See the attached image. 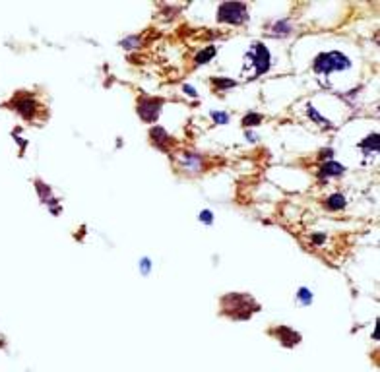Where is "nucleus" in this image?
<instances>
[{
    "label": "nucleus",
    "instance_id": "f257e3e1",
    "mask_svg": "<svg viewBox=\"0 0 380 372\" xmlns=\"http://www.w3.org/2000/svg\"><path fill=\"white\" fill-rule=\"evenodd\" d=\"M260 308V305L254 301L251 295H239V293H231L225 295L221 299V310L223 314L231 316L235 320H246Z\"/></svg>",
    "mask_w": 380,
    "mask_h": 372
},
{
    "label": "nucleus",
    "instance_id": "f03ea898",
    "mask_svg": "<svg viewBox=\"0 0 380 372\" xmlns=\"http://www.w3.org/2000/svg\"><path fill=\"white\" fill-rule=\"evenodd\" d=\"M351 66L349 58H346L342 53H324L314 60V70L318 74H330L334 70H347Z\"/></svg>",
    "mask_w": 380,
    "mask_h": 372
},
{
    "label": "nucleus",
    "instance_id": "7ed1b4c3",
    "mask_svg": "<svg viewBox=\"0 0 380 372\" xmlns=\"http://www.w3.org/2000/svg\"><path fill=\"white\" fill-rule=\"evenodd\" d=\"M249 18L246 4L242 2H223L218 10V20L225 23H242Z\"/></svg>",
    "mask_w": 380,
    "mask_h": 372
},
{
    "label": "nucleus",
    "instance_id": "20e7f679",
    "mask_svg": "<svg viewBox=\"0 0 380 372\" xmlns=\"http://www.w3.org/2000/svg\"><path fill=\"white\" fill-rule=\"evenodd\" d=\"M249 57H251V60L254 62V66H256V76H260V74L268 72V68H270V53H268L266 45L256 43V45L253 47V51L249 53Z\"/></svg>",
    "mask_w": 380,
    "mask_h": 372
},
{
    "label": "nucleus",
    "instance_id": "39448f33",
    "mask_svg": "<svg viewBox=\"0 0 380 372\" xmlns=\"http://www.w3.org/2000/svg\"><path fill=\"white\" fill-rule=\"evenodd\" d=\"M160 111H162V99H140L138 114L142 121H146V123L157 121Z\"/></svg>",
    "mask_w": 380,
    "mask_h": 372
},
{
    "label": "nucleus",
    "instance_id": "423d86ee",
    "mask_svg": "<svg viewBox=\"0 0 380 372\" xmlns=\"http://www.w3.org/2000/svg\"><path fill=\"white\" fill-rule=\"evenodd\" d=\"M14 109L18 111V113L22 114L23 119H34L35 113H37V101H35L34 97H14Z\"/></svg>",
    "mask_w": 380,
    "mask_h": 372
},
{
    "label": "nucleus",
    "instance_id": "0eeeda50",
    "mask_svg": "<svg viewBox=\"0 0 380 372\" xmlns=\"http://www.w3.org/2000/svg\"><path fill=\"white\" fill-rule=\"evenodd\" d=\"M276 336L279 338V341H281L283 345H288V347H293V345H297L301 341L299 334L293 332V330H289V327H279V330H276Z\"/></svg>",
    "mask_w": 380,
    "mask_h": 372
},
{
    "label": "nucleus",
    "instance_id": "6e6552de",
    "mask_svg": "<svg viewBox=\"0 0 380 372\" xmlns=\"http://www.w3.org/2000/svg\"><path fill=\"white\" fill-rule=\"evenodd\" d=\"M151 140H153L155 146L165 149V147H167V142H169V134L163 130L162 126H155V128H151Z\"/></svg>",
    "mask_w": 380,
    "mask_h": 372
},
{
    "label": "nucleus",
    "instance_id": "1a4fd4ad",
    "mask_svg": "<svg viewBox=\"0 0 380 372\" xmlns=\"http://www.w3.org/2000/svg\"><path fill=\"white\" fill-rule=\"evenodd\" d=\"M346 171L344 165H340V163H328V165H324L322 171H320V175L322 177H338V175H342Z\"/></svg>",
    "mask_w": 380,
    "mask_h": 372
},
{
    "label": "nucleus",
    "instance_id": "9d476101",
    "mask_svg": "<svg viewBox=\"0 0 380 372\" xmlns=\"http://www.w3.org/2000/svg\"><path fill=\"white\" fill-rule=\"evenodd\" d=\"M35 184H37V190H39V194H41V200L47 202V206H55V203H57V200L51 196V188H49V186H45L41 181H37Z\"/></svg>",
    "mask_w": 380,
    "mask_h": 372
},
{
    "label": "nucleus",
    "instance_id": "9b49d317",
    "mask_svg": "<svg viewBox=\"0 0 380 372\" xmlns=\"http://www.w3.org/2000/svg\"><path fill=\"white\" fill-rule=\"evenodd\" d=\"M216 57V47H207L206 51H202V53H198L194 58L196 64H206L210 58Z\"/></svg>",
    "mask_w": 380,
    "mask_h": 372
},
{
    "label": "nucleus",
    "instance_id": "f8f14e48",
    "mask_svg": "<svg viewBox=\"0 0 380 372\" xmlns=\"http://www.w3.org/2000/svg\"><path fill=\"white\" fill-rule=\"evenodd\" d=\"M181 161L185 163L186 169L192 171V173H196V171H198V167H200V161H202V159L198 158V156H183V158H181Z\"/></svg>",
    "mask_w": 380,
    "mask_h": 372
},
{
    "label": "nucleus",
    "instance_id": "ddd939ff",
    "mask_svg": "<svg viewBox=\"0 0 380 372\" xmlns=\"http://www.w3.org/2000/svg\"><path fill=\"white\" fill-rule=\"evenodd\" d=\"M328 208L330 210H340V208H344L346 206V198L342 196V194H334V196H330L328 198Z\"/></svg>",
    "mask_w": 380,
    "mask_h": 372
},
{
    "label": "nucleus",
    "instance_id": "4468645a",
    "mask_svg": "<svg viewBox=\"0 0 380 372\" xmlns=\"http://www.w3.org/2000/svg\"><path fill=\"white\" fill-rule=\"evenodd\" d=\"M260 121H262V116H260V114L251 113V114H246V116L242 119V126H254V124H258Z\"/></svg>",
    "mask_w": 380,
    "mask_h": 372
},
{
    "label": "nucleus",
    "instance_id": "2eb2a0df",
    "mask_svg": "<svg viewBox=\"0 0 380 372\" xmlns=\"http://www.w3.org/2000/svg\"><path fill=\"white\" fill-rule=\"evenodd\" d=\"M214 84H216V88H219V90H227V88H233V86H235V82L229 78H216L214 79Z\"/></svg>",
    "mask_w": 380,
    "mask_h": 372
},
{
    "label": "nucleus",
    "instance_id": "dca6fc26",
    "mask_svg": "<svg viewBox=\"0 0 380 372\" xmlns=\"http://www.w3.org/2000/svg\"><path fill=\"white\" fill-rule=\"evenodd\" d=\"M361 147H367V149H375V151H377V149H379V134L367 138V142H363Z\"/></svg>",
    "mask_w": 380,
    "mask_h": 372
},
{
    "label": "nucleus",
    "instance_id": "f3484780",
    "mask_svg": "<svg viewBox=\"0 0 380 372\" xmlns=\"http://www.w3.org/2000/svg\"><path fill=\"white\" fill-rule=\"evenodd\" d=\"M299 301L303 303V305H309L312 301V293L309 291V289H301L299 291Z\"/></svg>",
    "mask_w": 380,
    "mask_h": 372
},
{
    "label": "nucleus",
    "instance_id": "a211bd4d",
    "mask_svg": "<svg viewBox=\"0 0 380 372\" xmlns=\"http://www.w3.org/2000/svg\"><path fill=\"white\" fill-rule=\"evenodd\" d=\"M309 116H312V119H314V121H318V123H324V124H326V126H330V123H328L326 119H322V116L316 113V111H314L312 107H309Z\"/></svg>",
    "mask_w": 380,
    "mask_h": 372
},
{
    "label": "nucleus",
    "instance_id": "6ab92c4d",
    "mask_svg": "<svg viewBox=\"0 0 380 372\" xmlns=\"http://www.w3.org/2000/svg\"><path fill=\"white\" fill-rule=\"evenodd\" d=\"M212 116H214V121L219 124H225L227 121H229V116H227L225 113H212Z\"/></svg>",
    "mask_w": 380,
    "mask_h": 372
},
{
    "label": "nucleus",
    "instance_id": "aec40b11",
    "mask_svg": "<svg viewBox=\"0 0 380 372\" xmlns=\"http://www.w3.org/2000/svg\"><path fill=\"white\" fill-rule=\"evenodd\" d=\"M212 217H214V215H212V212H202V214H200V219H202L204 223H207V225L212 223Z\"/></svg>",
    "mask_w": 380,
    "mask_h": 372
},
{
    "label": "nucleus",
    "instance_id": "412c9836",
    "mask_svg": "<svg viewBox=\"0 0 380 372\" xmlns=\"http://www.w3.org/2000/svg\"><path fill=\"white\" fill-rule=\"evenodd\" d=\"M142 271H144V273H148V271H150V260L148 258L142 260Z\"/></svg>",
    "mask_w": 380,
    "mask_h": 372
},
{
    "label": "nucleus",
    "instance_id": "4be33fe9",
    "mask_svg": "<svg viewBox=\"0 0 380 372\" xmlns=\"http://www.w3.org/2000/svg\"><path fill=\"white\" fill-rule=\"evenodd\" d=\"M185 91H188V93H190V95H192V97H196V91L192 90V88H190V86H185Z\"/></svg>",
    "mask_w": 380,
    "mask_h": 372
}]
</instances>
